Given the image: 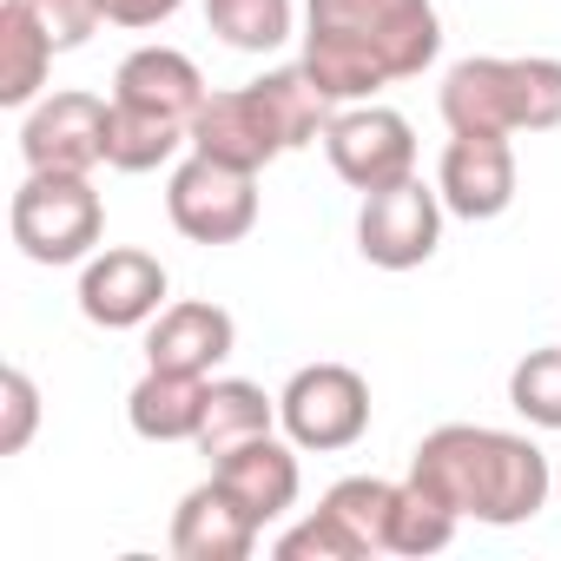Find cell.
I'll use <instances>...</instances> for the list:
<instances>
[{"mask_svg": "<svg viewBox=\"0 0 561 561\" xmlns=\"http://www.w3.org/2000/svg\"><path fill=\"white\" fill-rule=\"evenodd\" d=\"M324 159L351 192H383L416 179V133L397 106H377V100L337 106L324 126Z\"/></svg>", "mask_w": 561, "mask_h": 561, "instance_id": "ba28073f", "label": "cell"}, {"mask_svg": "<svg viewBox=\"0 0 561 561\" xmlns=\"http://www.w3.org/2000/svg\"><path fill=\"white\" fill-rule=\"evenodd\" d=\"M456 528H462L456 508H443L436 495H423L416 482H403L397 515H390V554H443L456 541Z\"/></svg>", "mask_w": 561, "mask_h": 561, "instance_id": "603a6c76", "label": "cell"}, {"mask_svg": "<svg viewBox=\"0 0 561 561\" xmlns=\"http://www.w3.org/2000/svg\"><path fill=\"white\" fill-rule=\"evenodd\" d=\"M113 100L192 126L198 106H205V73H198L192 54H179V47H133V54L119 60V73H113Z\"/></svg>", "mask_w": 561, "mask_h": 561, "instance_id": "2e32d148", "label": "cell"}, {"mask_svg": "<svg viewBox=\"0 0 561 561\" xmlns=\"http://www.w3.org/2000/svg\"><path fill=\"white\" fill-rule=\"evenodd\" d=\"M277 561H364V548H357V535L318 502L298 528L277 535Z\"/></svg>", "mask_w": 561, "mask_h": 561, "instance_id": "d4e9b609", "label": "cell"}, {"mask_svg": "<svg viewBox=\"0 0 561 561\" xmlns=\"http://www.w3.org/2000/svg\"><path fill=\"white\" fill-rule=\"evenodd\" d=\"M443 54L436 0H305V73L331 106H364Z\"/></svg>", "mask_w": 561, "mask_h": 561, "instance_id": "6da1fadb", "label": "cell"}, {"mask_svg": "<svg viewBox=\"0 0 561 561\" xmlns=\"http://www.w3.org/2000/svg\"><path fill=\"white\" fill-rule=\"evenodd\" d=\"M508 403H515L522 423H535V430H561V344L528 351V357L508 370Z\"/></svg>", "mask_w": 561, "mask_h": 561, "instance_id": "cb8c5ba5", "label": "cell"}, {"mask_svg": "<svg viewBox=\"0 0 561 561\" xmlns=\"http://www.w3.org/2000/svg\"><path fill=\"white\" fill-rule=\"evenodd\" d=\"M277 430L311 456H337L370 430V383L351 364H305L277 390Z\"/></svg>", "mask_w": 561, "mask_h": 561, "instance_id": "8992f818", "label": "cell"}, {"mask_svg": "<svg viewBox=\"0 0 561 561\" xmlns=\"http://www.w3.org/2000/svg\"><path fill=\"white\" fill-rule=\"evenodd\" d=\"M257 522L244 515V502L211 476L198 489H185V502L172 508V554L179 561H244L257 548Z\"/></svg>", "mask_w": 561, "mask_h": 561, "instance_id": "9a60e30c", "label": "cell"}, {"mask_svg": "<svg viewBox=\"0 0 561 561\" xmlns=\"http://www.w3.org/2000/svg\"><path fill=\"white\" fill-rule=\"evenodd\" d=\"M515 139L502 133H449L443 146V165H436V192L456 218L469 225H489L515 205Z\"/></svg>", "mask_w": 561, "mask_h": 561, "instance_id": "7c38bea8", "label": "cell"}, {"mask_svg": "<svg viewBox=\"0 0 561 561\" xmlns=\"http://www.w3.org/2000/svg\"><path fill=\"white\" fill-rule=\"evenodd\" d=\"M165 291H172V277L152 251L113 244V251H93L80 271V318L100 331H139L165 311Z\"/></svg>", "mask_w": 561, "mask_h": 561, "instance_id": "30bf717a", "label": "cell"}, {"mask_svg": "<svg viewBox=\"0 0 561 561\" xmlns=\"http://www.w3.org/2000/svg\"><path fill=\"white\" fill-rule=\"evenodd\" d=\"M331 113L337 106L318 93V80L298 60V67L264 73V80H244L231 93H205V106L192 119V152H211L225 165L264 172L271 159H285V152L324 139Z\"/></svg>", "mask_w": 561, "mask_h": 561, "instance_id": "3957f363", "label": "cell"}, {"mask_svg": "<svg viewBox=\"0 0 561 561\" xmlns=\"http://www.w3.org/2000/svg\"><path fill=\"white\" fill-rule=\"evenodd\" d=\"M34 430H41V390L21 364H8L0 370V456H27Z\"/></svg>", "mask_w": 561, "mask_h": 561, "instance_id": "4316f807", "label": "cell"}, {"mask_svg": "<svg viewBox=\"0 0 561 561\" xmlns=\"http://www.w3.org/2000/svg\"><path fill=\"white\" fill-rule=\"evenodd\" d=\"M443 192L423 185V179H403V185H383V192H364V211H357V251L364 264L377 271H416L436 257L443 244Z\"/></svg>", "mask_w": 561, "mask_h": 561, "instance_id": "9c48e42d", "label": "cell"}, {"mask_svg": "<svg viewBox=\"0 0 561 561\" xmlns=\"http://www.w3.org/2000/svg\"><path fill=\"white\" fill-rule=\"evenodd\" d=\"M14 8L34 14V27H41L60 54L87 47V41L106 27V0H14Z\"/></svg>", "mask_w": 561, "mask_h": 561, "instance_id": "484cf974", "label": "cell"}, {"mask_svg": "<svg viewBox=\"0 0 561 561\" xmlns=\"http://www.w3.org/2000/svg\"><path fill=\"white\" fill-rule=\"evenodd\" d=\"M54 41L34 27V14H21L14 0L0 8V106L27 113L41 93H47V73H54Z\"/></svg>", "mask_w": 561, "mask_h": 561, "instance_id": "ffe728a7", "label": "cell"}, {"mask_svg": "<svg viewBox=\"0 0 561 561\" xmlns=\"http://www.w3.org/2000/svg\"><path fill=\"white\" fill-rule=\"evenodd\" d=\"M449 133H554L561 126V60L548 54H469L443 73Z\"/></svg>", "mask_w": 561, "mask_h": 561, "instance_id": "277c9868", "label": "cell"}, {"mask_svg": "<svg viewBox=\"0 0 561 561\" xmlns=\"http://www.w3.org/2000/svg\"><path fill=\"white\" fill-rule=\"evenodd\" d=\"M205 383L211 377H185V370H152L146 364V377L126 397L133 436H146V443H192L198 416H205Z\"/></svg>", "mask_w": 561, "mask_h": 561, "instance_id": "e0dca14e", "label": "cell"}, {"mask_svg": "<svg viewBox=\"0 0 561 561\" xmlns=\"http://www.w3.org/2000/svg\"><path fill=\"white\" fill-rule=\"evenodd\" d=\"M179 146H192V126L185 119H165V113L106 100V165L113 172H159V165L179 159Z\"/></svg>", "mask_w": 561, "mask_h": 561, "instance_id": "d6986e66", "label": "cell"}, {"mask_svg": "<svg viewBox=\"0 0 561 561\" xmlns=\"http://www.w3.org/2000/svg\"><path fill=\"white\" fill-rule=\"evenodd\" d=\"M27 172H93L106 165V100L93 93H41L21 119Z\"/></svg>", "mask_w": 561, "mask_h": 561, "instance_id": "8fae6325", "label": "cell"}, {"mask_svg": "<svg viewBox=\"0 0 561 561\" xmlns=\"http://www.w3.org/2000/svg\"><path fill=\"white\" fill-rule=\"evenodd\" d=\"M165 218H172V231L192 238V244H238V238L257 225V172L225 165V159H211V152H192V159L172 165Z\"/></svg>", "mask_w": 561, "mask_h": 561, "instance_id": "52a82bcc", "label": "cell"}, {"mask_svg": "<svg viewBox=\"0 0 561 561\" xmlns=\"http://www.w3.org/2000/svg\"><path fill=\"white\" fill-rule=\"evenodd\" d=\"M410 482L423 495H436L443 508H456L462 522L515 528V522H535L548 508L554 469L535 449V436L489 430V423H443L416 443Z\"/></svg>", "mask_w": 561, "mask_h": 561, "instance_id": "7a4b0ae2", "label": "cell"}, {"mask_svg": "<svg viewBox=\"0 0 561 561\" xmlns=\"http://www.w3.org/2000/svg\"><path fill=\"white\" fill-rule=\"evenodd\" d=\"M8 231L34 264H87L106 231L93 172H27L8 205Z\"/></svg>", "mask_w": 561, "mask_h": 561, "instance_id": "5b68a950", "label": "cell"}, {"mask_svg": "<svg viewBox=\"0 0 561 561\" xmlns=\"http://www.w3.org/2000/svg\"><path fill=\"white\" fill-rule=\"evenodd\" d=\"M397 495H403V482H383V476H344V482L324 489V508L357 535V548H364V561H370V554H390V515H397Z\"/></svg>", "mask_w": 561, "mask_h": 561, "instance_id": "7402d4cb", "label": "cell"}, {"mask_svg": "<svg viewBox=\"0 0 561 561\" xmlns=\"http://www.w3.org/2000/svg\"><path fill=\"white\" fill-rule=\"evenodd\" d=\"M179 8H185V0H106V21H113V27L146 34V27H165Z\"/></svg>", "mask_w": 561, "mask_h": 561, "instance_id": "83f0119b", "label": "cell"}, {"mask_svg": "<svg viewBox=\"0 0 561 561\" xmlns=\"http://www.w3.org/2000/svg\"><path fill=\"white\" fill-rule=\"evenodd\" d=\"M205 27L231 54H277L298 34V8L291 0H205Z\"/></svg>", "mask_w": 561, "mask_h": 561, "instance_id": "44dd1931", "label": "cell"}, {"mask_svg": "<svg viewBox=\"0 0 561 561\" xmlns=\"http://www.w3.org/2000/svg\"><path fill=\"white\" fill-rule=\"evenodd\" d=\"M238 351V324L225 305H205V298H179L152 318L146 331V364L152 370H185V377H211L225 357Z\"/></svg>", "mask_w": 561, "mask_h": 561, "instance_id": "5bb4252c", "label": "cell"}, {"mask_svg": "<svg viewBox=\"0 0 561 561\" xmlns=\"http://www.w3.org/2000/svg\"><path fill=\"white\" fill-rule=\"evenodd\" d=\"M211 476L244 502V515L264 528V522H277V515H291L298 508V489H305V469H298V443L285 436H251V443H238V449H225V456H211Z\"/></svg>", "mask_w": 561, "mask_h": 561, "instance_id": "4fadbf2b", "label": "cell"}, {"mask_svg": "<svg viewBox=\"0 0 561 561\" xmlns=\"http://www.w3.org/2000/svg\"><path fill=\"white\" fill-rule=\"evenodd\" d=\"M277 430V397H264V383L251 377H211L205 383V416H198V456H225L251 436Z\"/></svg>", "mask_w": 561, "mask_h": 561, "instance_id": "ac0fdd59", "label": "cell"}]
</instances>
